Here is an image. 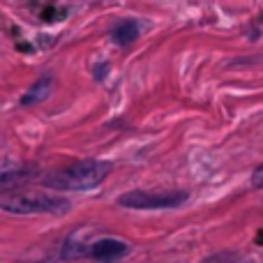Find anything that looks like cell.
<instances>
[{"instance_id": "obj_8", "label": "cell", "mask_w": 263, "mask_h": 263, "mask_svg": "<svg viewBox=\"0 0 263 263\" xmlns=\"http://www.w3.org/2000/svg\"><path fill=\"white\" fill-rule=\"evenodd\" d=\"M252 185H254L256 190H263V164L252 173Z\"/></svg>"}, {"instance_id": "obj_5", "label": "cell", "mask_w": 263, "mask_h": 263, "mask_svg": "<svg viewBox=\"0 0 263 263\" xmlns=\"http://www.w3.org/2000/svg\"><path fill=\"white\" fill-rule=\"evenodd\" d=\"M51 90H53V79H51V74H44V77L40 79V81L35 83V86L30 88V90L23 95L21 104H37V102H44L46 97L51 95Z\"/></svg>"}, {"instance_id": "obj_3", "label": "cell", "mask_w": 263, "mask_h": 263, "mask_svg": "<svg viewBox=\"0 0 263 263\" xmlns=\"http://www.w3.org/2000/svg\"><path fill=\"white\" fill-rule=\"evenodd\" d=\"M190 192H143V190H134L127 192L118 199V203L123 208L129 210H164V208H180L182 203H187Z\"/></svg>"}, {"instance_id": "obj_1", "label": "cell", "mask_w": 263, "mask_h": 263, "mask_svg": "<svg viewBox=\"0 0 263 263\" xmlns=\"http://www.w3.org/2000/svg\"><path fill=\"white\" fill-rule=\"evenodd\" d=\"M109 173H111V162L86 159V162H77L72 166H65L60 171L44 176V185L55 192H83L102 185Z\"/></svg>"}, {"instance_id": "obj_2", "label": "cell", "mask_w": 263, "mask_h": 263, "mask_svg": "<svg viewBox=\"0 0 263 263\" xmlns=\"http://www.w3.org/2000/svg\"><path fill=\"white\" fill-rule=\"evenodd\" d=\"M0 208L9 215H65L72 203L49 192H5Z\"/></svg>"}, {"instance_id": "obj_7", "label": "cell", "mask_w": 263, "mask_h": 263, "mask_svg": "<svg viewBox=\"0 0 263 263\" xmlns=\"http://www.w3.org/2000/svg\"><path fill=\"white\" fill-rule=\"evenodd\" d=\"M201 263H250L247 259H242L236 252H219V254H213L208 259H203Z\"/></svg>"}, {"instance_id": "obj_4", "label": "cell", "mask_w": 263, "mask_h": 263, "mask_svg": "<svg viewBox=\"0 0 263 263\" xmlns=\"http://www.w3.org/2000/svg\"><path fill=\"white\" fill-rule=\"evenodd\" d=\"M132 247L125 240H118V238H102V240H95L88 245L86 256L95 261H116L120 256L129 254Z\"/></svg>"}, {"instance_id": "obj_6", "label": "cell", "mask_w": 263, "mask_h": 263, "mask_svg": "<svg viewBox=\"0 0 263 263\" xmlns=\"http://www.w3.org/2000/svg\"><path fill=\"white\" fill-rule=\"evenodd\" d=\"M139 35H141V26L136 21H123V23H118V26L111 30V40H114L116 44H120V46L132 44Z\"/></svg>"}]
</instances>
